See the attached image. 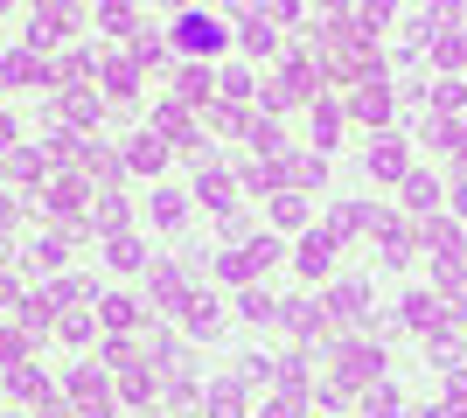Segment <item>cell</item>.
Here are the masks:
<instances>
[{
  "mask_svg": "<svg viewBox=\"0 0 467 418\" xmlns=\"http://www.w3.org/2000/svg\"><path fill=\"white\" fill-rule=\"evenodd\" d=\"M7 398H15V404H36V412H42V404L57 398V383H49V370L21 362V370H7Z\"/></svg>",
  "mask_w": 467,
  "mask_h": 418,
  "instance_id": "cell-10",
  "label": "cell"
},
{
  "mask_svg": "<svg viewBox=\"0 0 467 418\" xmlns=\"http://www.w3.org/2000/svg\"><path fill=\"white\" fill-rule=\"evenodd\" d=\"M314 77H321V70H314L307 56H293L286 70H279V84L265 91V112L279 119V105H300V98H314Z\"/></svg>",
  "mask_w": 467,
  "mask_h": 418,
  "instance_id": "cell-5",
  "label": "cell"
},
{
  "mask_svg": "<svg viewBox=\"0 0 467 418\" xmlns=\"http://www.w3.org/2000/svg\"><path fill=\"white\" fill-rule=\"evenodd\" d=\"M258 272H265L258 244H244V251H216V279H231V286H252Z\"/></svg>",
  "mask_w": 467,
  "mask_h": 418,
  "instance_id": "cell-19",
  "label": "cell"
},
{
  "mask_svg": "<svg viewBox=\"0 0 467 418\" xmlns=\"http://www.w3.org/2000/svg\"><path fill=\"white\" fill-rule=\"evenodd\" d=\"M273 223H279V230H300V223H307V202H300V196H279L273 202Z\"/></svg>",
  "mask_w": 467,
  "mask_h": 418,
  "instance_id": "cell-41",
  "label": "cell"
},
{
  "mask_svg": "<svg viewBox=\"0 0 467 418\" xmlns=\"http://www.w3.org/2000/svg\"><path fill=\"white\" fill-rule=\"evenodd\" d=\"M147 217H154L161 230H182V217H189V209H182V196H175V189H161V196L147 202Z\"/></svg>",
  "mask_w": 467,
  "mask_h": 418,
  "instance_id": "cell-36",
  "label": "cell"
},
{
  "mask_svg": "<svg viewBox=\"0 0 467 418\" xmlns=\"http://www.w3.org/2000/svg\"><path fill=\"white\" fill-rule=\"evenodd\" d=\"M244 321H279V300L273 293H244Z\"/></svg>",
  "mask_w": 467,
  "mask_h": 418,
  "instance_id": "cell-44",
  "label": "cell"
},
{
  "mask_svg": "<svg viewBox=\"0 0 467 418\" xmlns=\"http://www.w3.org/2000/svg\"><path fill=\"white\" fill-rule=\"evenodd\" d=\"M98 321H105L112 335H133L147 314H140V300H133V293H105V300H98Z\"/></svg>",
  "mask_w": 467,
  "mask_h": 418,
  "instance_id": "cell-18",
  "label": "cell"
},
{
  "mask_svg": "<svg viewBox=\"0 0 467 418\" xmlns=\"http://www.w3.org/2000/svg\"><path fill=\"white\" fill-rule=\"evenodd\" d=\"M98 362L126 377V370H140V362H147V356H140V349H133V335H105V356H98Z\"/></svg>",
  "mask_w": 467,
  "mask_h": 418,
  "instance_id": "cell-31",
  "label": "cell"
},
{
  "mask_svg": "<svg viewBox=\"0 0 467 418\" xmlns=\"http://www.w3.org/2000/svg\"><path fill=\"white\" fill-rule=\"evenodd\" d=\"M328 314L349 321V328H356V321H370V286H363V279H342V286L328 293Z\"/></svg>",
  "mask_w": 467,
  "mask_h": 418,
  "instance_id": "cell-14",
  "label": "cell"
},
{
  "mask_svg": "<svg viewBox=\"0 0 467 418\" xmlns=\"http://www.w3.org/2000/svg\"><path fill=\"white\" fill-rule=\"evenodd\" d=\"M91 21H98V28H105L112 42H119V36H140V7H119V0H112V7H98Z\"/></svg>",
  "mask_w": 467,
  "mask_h": 418,
  "instance_id": "cell-30",
  "label": "cell"
},
{
  "mask_svg": "<svg viewBox=\"0 0 467 418\" xmlns=\"http://www.w3.org/2000/svg\"><path fill=\"white\" fill-rule=\"evenodd\" d=\"M147 293H154V307L161 314H175V307H189V272L182 265H147Z\"/></svg>",
  "mask_w": 467,
  "mask_h": 418,
  "instance_id": "cell-7",
  "label": "cell"
},
{
  "mask_svg": "<svg viewBox=\"0 0 467 418\" xmlns=\"http://www.w3.org/2000/svg\"><path fill=\"white\" fill-rule=\"evenodd\" d=\"M405 328H419V335H447V314H440V293H411V300H405Z\"/></svg>",
  "mask_w": 467,
  "mask_h": 418,
  "instance_id": "cell-20",
  "label": "cell"
},
{
  "mask_svg": "<svg viewBox=\"0 0 467 418\" xmlns=\"http://www.w3.org/2000/svg\"><path fill=\"white\" fill-rule=\"evenodd\" d=\"M126 217H133V209H126V196H119V189H112V196H98V209H91V223L105 230V238H119V230H126Z\"/></svg>",
  "mask_w": 467,
  "mask_h": 418,
  "instance_id": "cell-28",
  "label": "cell"
},
{
  "mask_svg": "<svg viewBox=\"0 0 467 418\" xmlns=\"http://www.w3.org/2000/svg\"><path fill=\"white\" fill-rule=\"evenodd\" d=\"M210 63H182V70H175V105H202V98H210Z\"/></svg>",
  "mask_w": 467,
  "mask_h": 418,
  "instance_id": "cell-23",
  "label": "cell"
},
{
  "mask_svg": "<svg viewBox=\"0 0 467 418\" xmlns=\"http://www.w3.org/2000/svg\"><path fill=\"white\" fill-rule=\"evenodd\" d=\"M15 147H21V133H15V112L0 105V154H15Z\"/></svg>",
  "mask_w": 467,
  "mask_h": 418,
  "instance_id": "cell-48",
  "label": "cell"
},
{
  "mask_svg": "<svg viewBox=\"0 0 467 418\" xmlns=\"http://www.w3.org/2000/svg\"><path fill=\"white\" fill-rule=\"evenodd\" d=\"M91 328H98V314H78V307H70V314L57 321V335L70 342V349H78V342H91Z\"/></svg>",
  "mask_w": 467,
  "mask_h": 418,
  "instance_id": "cell-39",
  "label": "cell"
},
{
  "mask_svg": "<svg viewBox=\"0 0 467 418\" xmlns=\"http://www.w3.org/2000/svg\"><path fill=\"white\" fill-rule=\"evenodd\" d=\"M195 202H202V209H223V217H231V202H237V181L223 175V168H210V160H202V175H195Z\"/></svg>",
  "mask_w": 467,
  "mask_h": 418,
  "instance_id": "cell-13",
  "label": "cell"
},
{
  "mask_svg": "<svg viewBox=\"0 0 467 418\" xmlns=\"http://www.w3.org/2000/svg\"><path fill=\"white\" fill-rule=\"evenodd\" d=\"M363 412H370V418H398V412H405V398H398L390 383H370V391H363Z\"/></svg>",
  "mask_w": 467,
  "mask_h": 418,
  "instance_id": "cell-38",
  "label": "cell"
},
{
  "mask_svg": "<svg viewBox=\"0 0 467 418\" xmlns=\"http://www.w3.org/2000/svg\"><path fill=\"white\" fill-rule=\"evenodd\" d=\"M0 175H7V181H49V154H42V139H36V147L21 139L15 154H0Z\"/></svg>",
  "mask_w": 467,
  "mask_h": 418,
  "instance_id": "cell-12",
  "label": "cell"
},
{
  "mask_svg": "<svg viewBox=\"0 0 467 418\" xmlns=\"http://www.w3.org/2000/svg\"><path fill=\"white\" fill-rule=\"evenodd\" d=\"M119 154H126V168H133V175H161V168H168V139L140 133V139H126Z\"/></svg>",
  "mask_w": 467,
  "mask_h": 418,
  "instance_id": "cell-17",
  "label": "cell"
},
{
  "mask_svg": "<svg viewBox=\"0 0 467 418\" xmlns=\"http://www.w3.org/2000/svg\"><path fill=\"white\" fill-rule=\"evenodd\" d=\"M335 251H342V238H335V230H307V238H300V272L321 279V272L335 265Z\"/></svg>",
  "mask_w": 467,
  "mask_h": 418,
  "instance_id": "cell-15",
  "label": "cell"
},
{
  "mask_svg": "<svg viewBox=\"0 0 467 418\" xmlns=\"http://www.w3.org/2000/svg\"><path fill=\"white\" fill-rule=\"evenodd\" d=\"M63 404L78 418H112V383H105V370H98V362H78V370L63 377Z\"/></svg>",
  "mask_w": 467,
  "mask_h": 418,
  "instance_id": "cell-1",
  "label": "cell"
},
{
  "mask_svg": "<svg viewBox=\"0 0 467 418\" xmlns=\"http://www.w3.org/2000/svg\"><path fill=\"white\" fill-rule=\"evenodd\" d=\"M78 168H84V175H98V181H105V196H112V181L126 175V154H119V147H84Z\"/></svg>",
  "mask_w": 467,
  "mask_h": 418,
  "instance_id": "cell-21",
  "label": "cell"
},
{
  "mask_svg": "<svg viewBox=\"0 0 467 418\" xmlns=\"http://www.w3.org/2000/svg\"><path fill=\"white\" fill-rule=\"evenodd\" d=\"M335 139H342V105H314V147H321V154H335Z\"/></svg>",
  "mask_w": 467,
  "mask_h": 418,
  "instance_id": "cell-27",
  "label": "cell"
},
{
  "mask_svg": "<svg viewBox=\"0 0 467 418\" xmlns=\"http://www.w3.org/2000/svg\"><path fill=\"white\" fill-rule=\"evenodd\" d=\"M168 42H175L182 56H195V63H202V56H216V49L231 42V28H223L216 15H202V7H189V15H182L175 28H168Z\"/></svg>",
  "mask_w": 467,
  "mask_h": 418,
  "instance_id": "cell-2",
  "label": "cell"
},
{
  "mask_svg": "<svg viewBox=\"0 0 467 418\" xmlns=\"http://www.w3.org/2000/svg\"><path fill=\"white\" fill-rule=\"evenodd\" d=\"M432 56H440V63H467V28H453V36H440V42H432Z\"/></svg>",
  "mask_w": 467,
  "mask_h": 418,
  "instance_id": "cell-43",
  "label": "cell"
},
{
  "mask_svg": "<svg viewBox=\"0 0 467 418\" xmlns=\"http://www.w3.org/2000/svg\"><path fill=\"white\" fill-rule=\"evenodd\" d=\"M237 412H244V383H237V377L210 383V418H237Z\"/></svg>",
  "mask_w": 467,
  "mask_h": 418,
  "instance_id": "cell-32",
  "label": "cell"
},
{
  "mask_svg": "<svg viewBox=\"0 0 467 418\" xmlns=\"http://www.w3.org/2000/svg\"><path fill=\"white\" fill-rule=\"evenodd\" d=\"M133 91H140V63L133 56H98V98L133 105Z\"/></svg>",
  "mask_w": 467,
  "mask_h": 418,
  "instance_id": "cell-4",
  "label": "cell"
},
{
  "mask_svg": "<svg viewBox=\"0 0 467 418\" xmlns=\"http://www.w3.org/2000/svg\"><path fill=\"white\" fill-rule=\"evenodd\" d=\"M15 223H21V202H15V196H0V238H7Z\"/></svg>",
  "mask_w": 467,
  "mask_h": 418,
  "instance_id": "cell-50",
  "label": "cell"
},
{
  "mask_svg": "<svg viewBox=\"0 0 467 418\" xmlns=\"http://www.w3.org/2000/svg\"><path fill=\"white\" fill-rule=\"evenodd\" d=\"M189 404H195V377H175L168 383V412H189Z\"/></svg>",
  "mask_w": 467,
  "mask_h": 418,
  "instance_id": "cell-46",
  "label": "cell"
},
{
  "mask_svg": "<svg viewBox=\"0 0 467 418\" xmlns=\"http://www.w3.org/2000/svg\"><path fill=\"white\" fill-rule=\"evenodd\" d=\"M426 418H447V412H426Z\"/></svg>",
  "mask_w": 467,
  "mask_h": 418,
  "instance_id": "cell-53",
  "label": "cell"
},
{
  "mask_svg": "<svg viewBox=\"0 0 467 418\" xmlns=\"http://www.w3.org/2000/svg\"><path fill=\"white\" fill-rule=\"evenodd\" d=\"M36 418H78V412H70V404H63V391H57V398L42 404V412H36Z\"/></svg>",
  "mask_w": 467,
  "mask_h": 418,
  "instance_id": "cell-51",
  "label": "cell"
},
{
  "mask_svg": "<svg viewBox=\"0 0 467 418\" xmlns=\"http://www.w3.org/2000/svg\"><path fill=\"white\" fill-rule=\"evenodd\" d=\"M21 300H28V293H21V286H15V279H7V272H0V321H7V314H15V307H21Z\"/></svg>",
  "mask_w": 467,
  "mask_h": 418,
  "instance_id": "cell-47",
  "label": "cell"
},
{
  "mask_svg": "<svg viewBox=\"0 0 467 418\" xmlns=\"http://www.w3.org/2000/svg\"><path fill=\"white\" fill-rule=\"evenodd\" d=\"M453 160H461V175H467V139H461V154H453Z\"/></svg>",
  "mask_w": 467,
  "mask_h": 418,
  "instance_id": "cell-52",
  "label": "cell"
},
{
  "mask_svg": "<svg viewBox=\"0 0 467 418\" xmlns=\"http://www.w3.org/2000/svg\"><path fill=\"white\" fill-rule=\"evenodd\" d=\"M356 119H390V91H384V84H363V91H356Z\"/></svg>",
  "mask_w": 467,
  "mask_h": 418,
  "instance_id": "cell-35",
  "label": "cell"
},
{
  "mask_svg": "<svg viewBox=\"0 0 467 418\" xmlns=\"http://www.w3.org/2000/svg\"><path fill=\"white\" fill-rule=\"evenodd\" d=\"M182 321H189V335H216V328H223V314H216L210 293H195L189 307H182Z\"/></svg>",
  "mask_w": 467,
  "mask_h": 418,
  "instance_id": "cell-29",
  "label": "cell"
},
{
  "mask_svg": "<svg viewBox=\"0 0 467 418\" xmlns=\"http://www.w3.org/2000/svg\"><path fill=\"white\" fill-rule=\"evenodd\" d=\"M453 105H467V91H461V84H447V77H440V84H432V112H453Z\"/></svg>",
  "mask_w": 467,
  "mask_h": 418,
  "instance_id": "cell-45",
  "label": "cell"
},
{
  "mask_svg": "<svg viewBox=\"0 0 467 418\" xmlns=\"http://www.w3.org/2000/svg\"><path fill=\"white\" fill-rule=\"evenodd\" d=\"M0 84H7V91H57V63L36 56V49L21 42V49L0 56Z\"/></svg>",
  "mask_w": 467,
  "mask_h": 418,
  "instance_id": "cell-3",
  "label": "cell"
},
{
  "mask_svg": "<svg viewBox=\"0 0 467 418\" xmlns=\"http://www.w3.org/2000/svg\"><path fill=\"white\" fill-rule=\"evenodd\" d=\"M98 112H105V98L98 91H57V119L78 133V126H98Z\"/></svg>",
  "mask_w": 467,
  "mask_h": 418,
  "instance_id": "cell-16",
  "label": "cell"
},
{
  "mask_svg": "<svg viewBox=\"0 0 467 418\" xmlns=\"http://www.w3.org/2000/svg\"><path fill=\"white\" fill-rule=\"evenodd\" d=\"M405 202L411 209H432V202H440V181L432 175H405Z\"/></svg>",
  "mask_w": 467,
  "mask_h": 418,
  "instance_id": "cell-40",
  "label": "cell"
},
{
  "mask_svg": "<svg viewBox=\"0 0 467 418\" xmlns=\"http://www.w3.org/2000/svg\"><path fill=\"white\" fill-rule=\"evenodd\" d=\"M377 362H384V356H377L370 342H342V349H335V377H342V383H370Z\"/></svg>",
  "mask_w": 467,
  "mask_h": 418,
  "instance_id": "cell-11",
  "label": "cell"
},
{
  "mask_svg": "<svg viewBox=\"0 0 467 418\" xmlns=\"http://www.w3.org/2000/svg\"><path fill=\"white\" fill-rule=\"evenodd\" d=\"M28 328H21V321H0V370H21V362H28Z\"/></svg>",
  "mask_w": 467,
  "mask_h": 418,
  "instance_id": "cell-26",
  "label": "cell"
},
{
  "mask_svg": "<svg viewBox=\"0 0 467 418\" xmlns=\"http://www.w3.org/2000/svg\"><path fill=\"white\" fill-rule=\"evenodd\" d=\"M105 265H119V272H140V265H147V244H140L133 230H119V238H105Z\"/></svg>",
  "mask_w": 467,
  "mask_h": 418,
  "instance_id": "cell-24",
  "label": "cell"
},
{
  "mask_svg": "<svg viewBox=\"0 0 467 418\" xmlns=\"http://www.w3.org/2000/svg\"><path fill=\"white\" fill-rule=\"evenodd\" d=\"M84 196H91L84 175H49V181H42V202H49V217H57V223H78Z\"/></svg>",
  "mask_w": 467,
  "mask_h": 418,
  "instance_id": "cell-8",
  "label": "cell"
},
{
  "mask_svg": "<svg viewBox=\"0 0 467 418\" xmlns=\"http://www.w3.org/2000/svg\"><path fill=\"white\" fill-rule=\"evenodd\" d=\"M70 28H78V7H36V15H28V49H49V42H63L70 36Z\"/></svg>",
  "mask_w": 467,
  "mask_h": 418,
  "instance_id": "cell-9",
  "label": "cell"
},
{
  "mask_svg": "<svg viewBox=\"0 0 467 418\" xmlns=\"http://www.w3.org/2000/svg\"><path fill=\"white\" fill-rule=\"evenodd\" d=\"M154 139H175V147H189V154H202V133H195L189 105H175V98H161V105H154Z\"/></svg>",
  "mask_w": 467,
  "mask_h": 418,
  "instance_id": "cell-6",
  "label": "cell"
},
{
  "mask_svg": "<svg viewBox=\"0 0 467 418\" xmlns=\"http://www.w3.org/2000/svg\"><path fill=\"white\" fill-rule=\"evenodd\" d=\"M216 91H223L231 105H244V98H252V70H223V77H216Z\"/></svg>",
  "mask_w": 467,
  "mask_h": 418,
  "instance_id": "cell-42",
  "label": "cell"
},
{
  "mask_svg": "<svg viewBox=\"0 0 467 418\" xmlns=\"http://www.w3.org/2000/svg\"><path fill=\"white\" fill-rule=\"evenodd\" d=\"M286 181H293V189H314V181H328V154H300V160H286Z\"/></svg>",
  "mask_w": 467,
  "mask_h": 418,
  "instance_id": "cell-33",
  "label": "cell"
},
{
  "mask_svg": "<svg viewBox=\"0 0 467 418\" xmlns=\"http://www.w3.org/2000/svg\"><path fill=\"white\" fill-rule=\"evenodd\" d=\"M279 321H286L293 335H321V321H328V314H321L314 300H279Z\"/></svg>",
  "mask_w": 467,
  "mask_h": 418,
  "instance_id": "cell-25",
  "label": "cell"
},
{
  "mask_svg": "<svg viewBox=\"0 0 467 418\" xmlns=\"http://www.w3.org/2000/svg\"><path fill=\"white\" fill-rule=\"evenodd\" d=\"M168 49H175L168 36H147V28L133 36V63H140V70H147V63H161V70H168Z\"/></svg>",
  "mask_w": 467,
  "mask_h": 418,
  "instance_id": "cell-37",
  "label": "cell"
},
{
  "mask_svg": "<svg viewBox=\"0 0 467 418\" xmlns=\"http://www.w3.org/2000/svg\"><path fill=\"white\" fill-rule=\"evenodd\" d=\"M453 412L467 418V377H453V383H447V418H453Z\"/></svg>",
  "mask_w": 467,
  "mask_h": 418,
  "instance_id": "cell-49",
  "label": "cell"
},
{
  "mask_svg": "<svg viewBox=\"0 0 467 418\" xmlns=\"http://www.w3.org/2000/svg\"><path fill=\"white\" fill-rule=\"evenodd\" d=\"M370 181H405V139H377L370 147Z\"/></svg>",
  "mask_w": 467,
  "mask_h": 418,
  "instance_id": "cell-22",
  "label": "cell"
},
{
  "mask_svg": "<svg viewBox=\"0 0 467 418\" xmlns=\"http://www.w3.org/2000/svg\"><path fill=\"white\" fill-rule=\"evenodd\" d=\"M119 398H126V404H154V370H147V362L126 370V377H119Z\"/></svg>",
  "mask_w": 467,
  "mask_h": 418,
  "instance_id": "cell-34",
  "label": "cell"
}]
</instances>
